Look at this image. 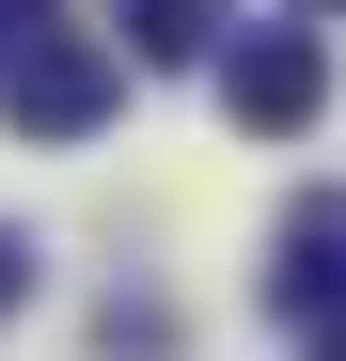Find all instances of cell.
<instances>
[{"mask_svg":"<svg viewBox=\"0 0 346 361\" xmlns=\"http://www.w3.org/2000/svg\"><path fill=\"white\" fill-rule=\"evenodd\" d=\"M110 110H126V63H110L95 32H0V126H32V142H95Z\"/></svg>","mask_w":346,"mask_h":361,"instance_id":"cell-1","label":"cell"},{"mask_svg":"<svg viewBox=\"0 0 346 361\" xmlns=\"http://www.w3.org/2000/svg\"><path fill=\"white\" fill-rule=\"evenodd\" d=\"M220 110L268 126V142H299L315 110H330V47H315V32H252V47H220Z\"/></svg>","mask_w":346,"mask_h":361,"instance_id":"cell-2","label":"cell"},{"mask_svg":"<svg viewBox=\"0 0 346 361\" xmlns=\"http://www.w3.org/2000/svg\"><path fill=\"white\" fill-rule=\"evenodd\" d=\"M268 314H283V330H330V314H346V189H315L299 220L268 235Z\"/></svg>","mask_w":346,"mask_h":361,"instance_id":"cell-3","label":"cell"},{"mask_svg":"<svg viewBox=\"0 0 346 361\" xmlns=\"http://www.w3.org/2000/svg\"><path fill=\"white\" fill-rule=\"evenodd\" d=\"M220 47V0H126V63H205Z\"/></svg>","mask_w":346,"mask_h":361,"instance_id":"cell-4","label":"cell"},{"mask_svg":"<svg viewBox=\"0 0 346 361\" xmlns=\"http://www.w3.org/2000/svg\"><path fill=\"white\" fill-rule=\"evenodd\" d=\"M16 298H32V235L0 220V314H16Z\"/></svg>","mask_w":346,"mask_h":361,"instance_id":"cell-5","label":"cell"},{"mask_svg":"<svg viewBox=\"0 0 346 361\" xmlns=\"http://www.w3.org/2000/svg\"><path fill=\"white\" fill-rule=\"evenodd\" d=\"M315 361H346V314H330V330H315Z\"/></svg>","mask_w":346,"mask_h":361,"instance_id":"cell-6","label":"cell"},{"mask_svg":"<svg viewBox=\"0 0 346 361\" xmlns=\"http://www.w3.org/2000/svg\"><path fill=\"white\" fill-rule=\"evenodd\" d=\"M16 16H32V0H16Z\"/></svg>","mask_w":346,"mask_h":361,"instance_id":"cell-7","label":"cell"}]
</instances>
